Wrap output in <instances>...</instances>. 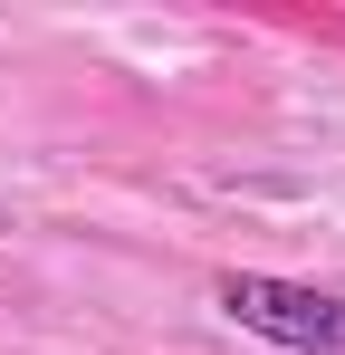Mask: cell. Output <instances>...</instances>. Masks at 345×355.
I'll use <instances>...</instances> for the list:
<instances>
[{"label": "cell", "mask_w": 345, "mask_h": 355, "mask_svg": "<svg viewBox=\"0 0 345 355\" xmlns=\"http://www.w3.org/2000/svg\"><path fill=\"white\" fill-rule=\"evenodd\" d=\"M211 307H221L240 336H269L288 355H345V297L336 288L269 279V269H221L211 279Z\"/></svg>", "instance_id": "6da1fadb"}]
</instances>
